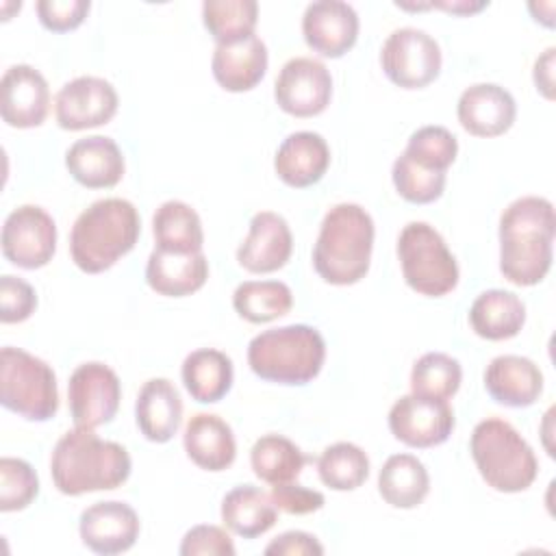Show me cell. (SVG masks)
Segmentation results:
<instances>
[{
	"mask_svg": "<svg viewBox=\"0 0 556 556\" xmlns=\"http://www.w3.org/2000/svg\"><path fill=\"white\" fill-rule=\"evenodd\" d=\"M463 367L445 352L419 356L410 369V393L430 400H450L460 389Z\"/></svg>",
	"mask_w": 556,
	"mask_h": 556,
	"instance_id": "d590c367",
	"label": "cell"
},
{
	"mask_svg": "<svg viewBox=\"0 0 556 556\" xmlns=\"http://www.w3.org/2000/svg\"><path fill=\"white\" fill-rule=\"evenodd\" d=\"M456 115L469 135L489 139L510 130L517 117V104L508 89L495 83H478L460 93Z\"/></svg>",
	"mask_w": 556,
	"mask_h": 556,
	"instance_id": "d6986e66",
	"label": "cell"
},
{
	"mask_svg": "<svg viewBox=\"0 0 556 556\" xmlns=\"http://www.w3.org/2000/svg\"><path fill=\"white\" fill-rule=\"evenodd\" d=\"M35 9L46 30L70 33L85 22L91 4L89 0H39Z\"/></svg>",
	"mask_w": 556,
	"mask_h": 556,
	"instance_id": "b9f144b4",
	"label": "cell"
},
{
	"mask_svg": "<svg viewBox=\"0 0 556 556\" xmlns=\"http://www.w3.org/2000/svg\"><path fill=\"white\" fill-rule=\"evenodd\" d=\"M65 167L87 189H111L122 180L126 163L119 146L111 137L91 135L67 148Z\"/></svg>",
	"mask_w": 556,
	"mask_h": 556,
	"instance_id": "ffe728a7",
	"label": "cell"
},
{
	"mask_svg": "<svg viewBox=\"0 0 556 556\" xmlns=\"http://www.w3.org/2000/svg\"><path fill=\"white\" fill-rule=\"evenodd\" d=\"M182 384L187 393L200 404H215L224 400L232 387L235 369L230 356L215 348H200L182 361Z\"/></svg>",
	"mask_w": 556,
	"mask_h": 556,
	"instance_id": "f1b7e54d",
	"label": "cell"
},
{
	"mask_svg": "<svg viewBox=\"0 0 556 556\" xmlns=\"http://www.w3.org/2000/svg\"><path fill=\"white\" fill-rule=\"evenodd\" d=\"M132 463L124 445L100 439L93 430L74 428L65 432L50 456L54 486L63 495L113 491L130 476Z\"/></svg>",
	"mask_w": 556,
	"mask_h": 556,
	"instance_id": "7a4b0ae2",
	"label": "cell"
},
{
	"mask_svg": "<svg viewBox=\"0 0 556 556\" xmlns=\"http://www.w3.org/2000/svg\"><path fill=\"white\" fill-rule=\"evenodd\" d=\"M0 245L4 258L15 267H46L56 252V224L41 206L22 204L7 215Z\"/></svg>",
	"mask_w": 556,
	"mask_h": 556,
	"instance_id": "30bf717a",
	"label": "cell"
},
{
	"mask_svg": "<svg viewBox=\"0 0 556 556\" xmlns=\"http://www.w3.org/2000/svg\"><path fill=\"white\" fill-rule=\"evenodd\" d=\"M400 9H443L452 15H473L478 11H482L484 7H489V2H473V0H441V2H428V4H402L397 2Z\"/></svg>",
	"mask_w": 556,
	"mask_h": 556,
	"instance_id": "bcb514c9",
	"label": "cell"
},
{
	"mask_svg": "<svg viewBox=\"0 0 556 556\" xmlns=\"http://www.w3.org/2000/svg\"><path fill=\"white\" fill-rule=\"evenodd\" d=\"M50 111V89L39 70L11 65L0 80V115L11 128L41 126Z\"/></svg>",
	"mask_w": 556,
	"mask_h": 556,
	"instance_id": "9a60e30c",
	"label": "cell"
},
{
	"mask_svg": "<svg viewBox=\"0 0 556 556\" xmlns=\"http://www.w3.org/2000/svg\"><path fill=\"white\" fill-rule=\"evenodd\" d=\"M37 308L35 289L11 274L0 278V321L2 324H20L26 321Z\"/></svg>",
	"mask_w": 556,
	"mask_h": 556,
	"instance_id": "ab89813d",
	"label": "cell"
},
{
	"mask_svg": "<svg viewBox=\"0 0 556 556\" xmlns=\"http://www.w3.org/2000/svg\"><path fill=\"white\" fill-rule=\"evenodd\" d=\"M556 213L541 195L513 200L500 217V271L517 287L539 285L554 258Z\"/></svg>",
	"mask_w": 556,
	"mask_h": 556,
	"instance_id": "6da1fadb",
	"label": "cell"
},
{
	"mask_svg": "<svg viewBox=\"0 0 556 556\" xmlns=\"http://www.w3.org/2000/svg\"><path fill=\"white\" fill-rule=\"evenodd\" d=\"M391 178L395 191L410 204H430L441 198L445 189V174L430 172L415 165L408 156L400 154L393 161Z\"/></svg>",
	"mask_w": 556,
	"mask_h": 556,
	"instance_id": "74e56055",
	"label": "cell"
},
{
	"mask_svg": "<svg viewBox=\"0 0 556 556\" xmlns=\"http://www.w3.org/2000/svg\"><path fill=\"white\" fill-rule=\"evenodd\" d=\"M115 87L98 76H78L65 83L54 98V117L63 130L102 126L117 113Z\"/></svg>",
	"mask_w": 556,
	"mask_h": 556,
	"instance_id": "5bb4252c",
	"label": "cell"
},
{
	"mask_svg": "<svg viewBox=\"0 0 556 556\" xmlns=\"http://www.w3.org/2000/svg\"><path fill=\"white\" fill-rule=\"evenodd\" d=\"M208 278V261L204 252L176 254L152 250L146 265L148 287L165 298H185L204 287Z\"/></svg>",
	"mask_w": 556,
	"mask_h": 556,
	"instance_id": "d4e9b609",
	"label": "cell"
},
{
	"mask_svg": "<svg viewBox=\"0 0 556 556\" xmlns=\"http://www.w3.org/2000/svg\"><path fill=\"white\" fill-rule=\"evenodd\" d=\"M391 434L408 447H434L450 439L454 410L445 400L402 395L389 410Z\"/></svg>",
	"mask_w": 556,
	"mask_h": 556,
	"instance_id": "4fadbf2b",
	"label": "cell"
},
{
	"mask_svg": "<svg viewBox=\"0 0 556 556\" xmlns=\"http://www.w3.org/2000/svg\"><path fill=\"white\" fill-rule=\"evenodd\" d=\"M306 460L304 452L282 434H263L250 450L252 471L271 486L293 482Z\"/></svg>",
	"mask_w": 556,
	"mask_h": 556,
	"instance_id": "1f68e13d",
	"label": "cell"
},
{
	"mask_svg": "<svg viewBox=\"0 0 556 556\" xmlns=\"http://www.w3.org/2000/svg\"><path fill=\"white\" fill-rule=\"evenodd\" d=\"M374 235V219L361 204H334L324 215L313 245V267L317 276L337 287L363 280L371 263Z\"/></svg>",
	"mask_w": 556,
	"mask_h": 556,
	"instance_id": "3957f363",
	"label": "cell"
},
{
	"mask_svg": "<svg viewBox=\"0 0 556 556\" xmlns=\"http://www.w3.org/2000/svg\"><path fill=\"white\" fill-rule=\"evenodd\" d=\"M39 493V478L30 463L13 456L0 458V510H24Z\"/></svg>",
	"mask_w": 556,
	"mask_h": 556,
	"instance_id": "f35d334b",
	"label": "cell"
},
{
	"mask_svg": "<svg viewBox=\"0 0 556 556\" xmlns=\"http://www.w3.org/2000/svg\"><path fill=\"white\" fill-rule=\"evenodd\" d=\"M224 526L243 539H256L274 528L278 508L265 491L254 484H239L230 489L222 500Z\"/></svg>",
	"mask_w": 556,
	"mask_h": 556,
	"instance_id": "83f0119b",
	"label": "cell"
},
{
	"mask_svg": "<svg viewBox=\"0 0 556 556\" xmlns=\"http://www.w3.org/2000/svg\"><path fill=\"white\" fill-rule=\"evenodd\" d=\"M554 48H547L534 61V85L536 91H541L547 100L554 98Z\"/></svg>",
	"mask_w": 556,
	"mask_h": 556,
	"instance_id": "f6af8a7d",
	"label": "cell"
},
{
	"mask_svg": "<svg viewBox=\"0 0 556 556\" xmlns=\"http://www.w3.org/2000/svg\"><path fill=\"white\" fill-rule=\"evenodd\" d=\"M274 98L276 104L293 117H315L330 104L332 76L317 59H289L278 72Z\"/></svg>",
	"mask_w": 556,
	"mask_h": 556,
	"instance_id": "7c38bea8",
	"label": "cell"
},
{
	"mask_svg": "<svg viewBox=\"0 0 556 556\" xmlns=\"http://www.w3.org/2000/svg\"><path fill=\"white\" fill-rule=\"evenodd\" d=\"M324 361L326 341L317 328L306 324L271 328L248 343L250 369L276 384H306L317 378Z\"/></svg>",
	"mask_w": 556,
	"mask_h": 556,
	"instance_id": "5b68a950",
	"label": "cell"
},
{
	"mask_svg": "<svg viewBox=\"0 0 556 556\" xmlns=\"http://www.w3.org/2000/svg\"><path fill=\"white\" fill-rule=\"evenodd\" d=\"M152 235L156 250L191 254L202 252L204 230L200 215L187 202L167 200L163 202L152 217Z\"/></svg>",
	"mask_w": 556,
	"mask_h": 556,
	"instance_id": "4dcf8cb0",
	"label": "cell"
},
{
	"mask_svg": "<svg viewBox=\"0 0 556 556\" xmlns=\"http://www.w3.org/2000/svg\"><path fill=\"white\" fill-rule=\"evenodd\" d=\"M484 389L502 406L526 408L543 393V374L539 365L526 356L502 354L484 369Z\"/></svg>",
	"mask_w": 556,
	"mask_h": 556,
	"instance_id": "44dd1931",
	"label": "cell"
},
{
	"mask_svg": "<svg viewBox=\"0 0 556 556\" xmlns=\"http://www.w3.org/2000/svg\"><path fill=\"white\" fill-rule=\"evenodd\" d=\"M404 282L419 295L441 298L458 285V263L441 232L426 222H408L397 237Z\"/></svg>",
	"mask_w": 556,
	"mask_h": 556,
	"instance_id": "ba28073f",
	"label": "cell"
},
{
	"mask_svg": "<svg viewBox=\"0 0 556 556\" xmlns=\"http://www.w3.org/2000/svg\"><path fill=\"white\" fill-rule=\"evenodd\" d=\"M271 500L278 510L287 515H308L319 510L326 504V497L321 491L302 486L298 482H285L271 486Z\"/></svg>",
	"mask_w": 556,
	"mask_h": 556,
	"instance_id": "7bdbcfd3",
	"label": "cell"
},
{
	"mask_svg": "<svg viewBox=\"0 0 556 556\" xmlns=\"http://www.w3.org/2000/svg\"><path fill=\"white\" fill-rule=\"evenodd\" d=\"M293 252V235L287 219L274 211H261L250 219V230L237 248V263L250 274L282 269Z\"/></svg>",
	"mask_w": 556,
	"mask_h": 556,
	"instance_id": "ac0fdd59",
	"label": "cell"
},
{
	"mask_svg": "<svg viewBox=\"0 0 556 556\" xmlns=\"http://www.w3.org/2000/svg\"><path fill=\"white\" fill-rule=\"evenodd\" d=\"M402 154L424 169L445 174L458 154V141L443 126H421L408 137Z\"/></svg>",
	"mask_w": 556,
	"mask_h": 556,
	"instance_id": "8d00e7d4",
	"label": "cell"
},
{
	"mask_svg": "<svg viewBox=\"0 0 556 556\" xmlns=\"http://www.w3.org/2000/svg\"><path fill=\"white\" fill-rule=\"evenodd\" d=\"M202 22L208 35L219 43H232L254 35L258 4L254 0H206Z\"/></svg>",
	"mask_w": 556,
	"mask_h": 556,
	"instance_id": "e575fe53",
	"label": "cell"
},
{
	"mask_svg": "<svg viewBox=\"0 0 556 556\" xmlns=\"http://www.w3.org/2000/svg\"><path fill=\"white\" fill-rule=\"evenodd\" d=\"M139 515L126 502H96L83 510L78 532L93 554L113 556L128 552L139 539Z\"/></svg>",
	"mask_w": 556,
	"mask_h": 556,
	"instance_id": "2e32d148",
	"label": "cell"
},
{
	"mask_svg": "<svg viewBox=\"0 0 556 556\" xmlns=\"http://www.w3.org/2000/svg\"><path fill=\"white\" fill-rule=\"evenodd\" d=\"M0 402L28 421L52 419L59 410L54 369L26 350L4 345L0 352Z\"/></svg>",
	"mask_w": 556,
	"mask_h": 556,
	"instance_id": "52a82bcc",
	"label": "cell"
},
{
	"mask_svg": "<svg viewBox=\"0 0 556 556\" xmlns=\"http://www.w3.org/2000/svg\"><path fill=\"white\" fill-rule=\"evenodd\" d=\"M469 324L471 330L486 341L513 339L526 324V304L513 291H482L469 308Z\"/></svg>",
	"mask_w": 556,
	"mask_h": 556,
	"instance_id": "4316f807",
	"label": "cell"
},
{
	"mask_svg": "<svg viewBox=\"0 0 556 556\" xmlns=\"http://www.w3.org/2000/svg\"><path fill=\"white\" fill-rule=\"evenodd\" d=\"M182 445L191 463L204 471H224L237 458L232 428L213 413H195L187 421Z\"/></svg>",
	"mask_w": 556,
	"mask_h": 556,
	"instance_id": "484cf974",
	"label": "cell"
},
{
	"mask_svg": "<svg viewBox=\"0 0 556 556\" xmlns=\"http://www.w3.org/2000/svg\"><path fill=\"white\" fill-rule=\"evenodd\" d=\"M302 35L313 52L339 59L358 39V13L341 0L311 2L302 15Z\"/></svg>",
	"mask_w": 556,
	"mask_h": 556,
	"instance_id": "e0dca14e",
	"label": "cell"
},
{
	"mask_svg": "<svg viewBox=\"0 0 556 556\" xmlns=\"http://www.w3.org/2000/svg\"><path fill=\"white\" fill-rule=\"evenodd\" d=\"M122 384L117 374L98 361L78 365L67 382L70 415L76 428L96 430L109 424L119 408Z\"/></svg>",
	"mask_w": 556,
	"mask_h": 556,
	"instance_id": "8fae6325",
	"label": "cell"
},
{
	"mask_svg": "<svg viewBox=\"0 0 556 556\" xmlns=\"http://www.w3.org/2000/svg\"><path fill=\"white\" fill-rule=\"evenodd\" d=\"M469 452L480 478L500 493H521L539 476V460L517 428L500 417L476 424Z\"/></svg>",
	"mask_w": 556,
	"mask_h": 556,
	"instance_id": "8992f818",
	"label": "cell"
},
{
	"mask_svg": "<svg viewBox=\"0 0 556 556\" xmlns=\"http://www.w3.org/2000/svg\"><path fill=\"white\" fill-rule=\"evenodd\" d=\"M135 421L139 432L152 443H167L180 428L182 400L167 378H150L137 393Z\"/></svg>",
	"mask_w": 556,
	"mask_h": 556,
	"instance_id": "cb8c5ba5",
	"label": "cell"
},
{
	"mask_svg": "<svg viewBox=\"0 0 556 556\" xmlns=\"http://www.w3.org/2000/svg\"><path fill=\"white\" fill-rule=\"evenodd\" d=\"M267 46L261 37L250 35L232 43L215 46L211 70L217 85L230 93L254 89L267 72Z\"/></svg>",
	"mask_w": 556,
	"mask_h": 556,
	"instance_id": "603a6c76",
	"label": "cell"
},
{
	"mask_svg": "<svg viewBox=\"0 0 556 556\" xmlns=\"http://www.w3.org/2000/svg\"><path fill=\"white\" fill-rule=\"evenodd\" d=\"M178 552L180 556H235L237 549L224 528L200 523L185 532Z\"/></svg>",
	"mask_w": 556,
	"mask_h": 556,
	"instance_id": "60d3db41",
	"label": "cell"
},
{
	"mask_svg": "<svg viewBox=\"0 0 556 556\" xmlns=\"http://www.w3.org/2000/svg\"><path fill=\"white\" fill-rule=\"evenodd\" d=\"M317 473L332 491H354L369 476V458L356 443L339 441L319 454Z\"/></svg>",
	"mask_w": 556,
	"mask_h": 556,
	"instance_id": "836d02e7",
	"label": "cell"
},
{
	"mask_svg": "<svg viewBox=\"0 0 556 556\" xmlns=\"http://www.w3.org/2000/svg\"><path fill=\"white\" fill-rule=\"evenodd\" d=\"M428 491V469L413 454H393L378 471V493L393 508H417Z\"/></svg>",
	"mask_w": 556,
	"mask_h": 556,
	"instance_id": "f546056e",
	"label": "cell"
},
{
	"mask_svg": "<svg viewBox=\"0 0 556 556\" xmlns=\"http://www.w3.org/2000/svg\"><path fill=\"white\" fill-rule=\"evenodd\" d=\"M141 219L132 202L104 198L91 202L74 222L70 232V254L85 274L111 269L139 241Z\"/></svg>",
	"mask_w": 556,
	"mask_h": 556,
	"instance_id": "277c9868",
	"label": "cell"
},
{
	"mask_svg": "<svg viewBox=\"0 0 556 556\" xmlns=\"http://www.w3.org/2000/svg\"><path fill=\"white\" fill-rule=\"evenodd\" d=\"M267 556H321L324 545L317 541V536L302 532V530H289L278 534L267 547Z\"/></svg>",
	"mask_w": 556,
	"mask_h": 556,
	"instance_id": "ee69618b",
	"label": "cell"
},
{
	"mask_svg": "<svg viewBox=\"0 0 556 556\" xmlns=\"http://www.w3.org/2000/svg\"><path fill=\"white\" fill-rule=\"evenodd\" d=\"M293 306L291 289L280 280H245L232 293V308L250 324L285 317Z\"/></svg>",
	"mask_w": 556,
	"mask_h": 556,
	"instance_id": "d6a6232c",
	"label": "cell"
},
{
	"mask_svg": "<svg viewBox=\"0 0 556 556\" xmlns=\"http://www.w3.org/2000/svg\"><path fill=\"white\" fill-rule=\"evenodd\" d=\"M441 48L421 28L404 26L393 30L380 50L384 76L402 89H424L437 80L441 72Z\"/></svg>",
	"mask_w": 556,
	"mask_h": 556,
	"instance_id": "9c48e42d",
	"label": "cell"
},
{
	"mask_svg": "<svg viewBox=\"0 0 556 556\" xmlns=\"http://www.w3.org/2000/svg\"><path fill=\"white\" fill-rule=\"evenodd\" d=\"M330 167V148L319 132H291L276 150L274 169L278 178L293 189H304L324 178Z\"/></svg>",
	"mask_w": 556,
	"mask_h": 556,
	"instance_id": "7402d4cb",
	"label": "cell"
}]
</instances>
